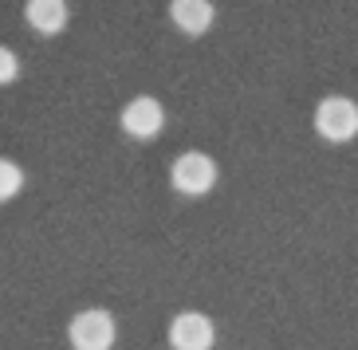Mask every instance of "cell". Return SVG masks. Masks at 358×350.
<instances>
[{
	"instance_id": "3957f363",
	"label": "cell",
	"mask_w": 358,
	"mask_h": 350,
	"mask_svg": "<svg viewBox=\"0 0 358 350\" xmlns=\"http://www.w3.org/2000/svg\"><path fill=\"white\" fill-rule=\"evenodd\" d=\"M169 181H173V189L185 193V197H201V193H209L217 185V161L209 154H201V150H189V154H181L173 166H169Z\"/></svg>"
},
{
	"instance_id": "277c9868",
	"label": "cell",
	"mask_w": 358,
	"mask_h": 350,
	"mask_svg": "<svg viewBox=\"0 0 358 350\" xmlns=\"http://www.w3.org/2000/svg\"><path fill=\"white\" fill-rule=\"evenodd\" d=\"M118 122H122V130H127L130 138L150 142V138H158V134H162V126H166V110H162V103H158V99L138 95V99H130V103L122 106V115H118Z\"/></svg>"
},
{
	"instance_id": "52a82bcc",
	"label": "cell",
	"mask_w": 358,
	"mask_h": 350,
	"mask_svg": "<svg viewBox=\"0 0 358 350\" xmlns=\"http://www.w3.org/2000/svg\"><path fill=\"white\" fill-rule=\"evenodd\" d=\"M67 0H28L24 4V20L32 24L40 36H59L67 28Z\"/></svg>"
},
{
	"instance_id": "5b68a950",
	"label": "cell",
	"mask_w": 358,
	"mask_h": 350,
	"mask_svg": "<svg viewBox=\"0 0 358 350\" xmlns=\"http://www.w3.org/2000/svg\"><path fill=\"white\" fill-rule=\"evenodd\" d=\"M213 342H217V330H213L209 315L181 311L169 319V347L173 350H213Z\"/></svg>"
},
{
	"instance_id": "ba28073f",
	"label": "cell",
	"mask_w": 358,
	"mask_h": 350,
	"mask_svg": "<svg viewBox=\"0 0 358 350\" xmlns=\"http://www.w3.org/2000/svg\"><path fill=\"white\" fill-rule=\"evenodd\" d=\"M20 189H24V170L12 158H0V205L12 201Z\"/></svg>"
},
{
	"instance_id": "9c48e42d",
	"label": "cell",
	"mask_w": 358,
	"mask_h": 350,
	"mask_svg": "<svg viewBox=\"0 0 358 350\" xmlns=\"http://www.w3.org/2000/svg\"><path fill=\"white\" fill-rule=\"evenodd\" d=\"M16 75H20V59H16V52H12V48H4V43H0V87H8Z\"/></svg>"
},
{
	"instance_id": "6da1fadb",
	"label": "cell",
	"mask_w": 358,
	"mask_h": 350,
	"mask_svg": "<svg viewBox=\"0 0 358 350\" xmlns=\"http://www.w3.org/2000/svg\"><path fill=\"white\" fill-rule=\"evenodd\" d=\"M115 315L103 307H87L67 323V339H71V350H110L115 347Z\"/></svg>"
},
{
	"instance_id": "7a4b0ae2",
	"label": "cell",
	"mask_w": 358,
	"mask_h": 350,
	"mask_svg": "<svg viewBox=\"0 0 358 350\" xmlns=\"http://www.w3.org/2000/svg\"><path fill=\"white\" fill-rule=\"evenodd\" d=\"M315 130L327 142H350L358 134V103L347 95H327L315 106Z\"/></svg>"
},
{
	"instance_id": "8992f818",
	"label": "cell",
	"mask_w": 358,
	"mask_h": 350,
	"mask_svg": "<svg viewBox=\"0 0 358 350\" xmlns=\"http://www.w3.org/2000/svg\"><path fill=\"white\" fill-rule=\"evenodd\" d=\"M213 0H173L169 4V20L178 24V32L185 36H205L213 28Z\"/></svg>"
}]
</instances>
